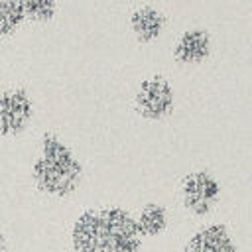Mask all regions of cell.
I'll return each mask as SVG.
<instances>
[{"instance_id": "cell-1", "label": "cell", "mask_w": 252, "mask_h": 252, "mask_svg": "<svg viewBox=\"0 0 252 252\" xmlns=\"http://www.w3.org/2000/svg\"><path fill=\"white\" fill-rule=\"evenodd\" d=\"M134 215L120 205L83 209L69 226L71 252H142Z\"/></svg>"}, {"instance_id": "cell-2", "label": "cell", "mask_w": 252, "mask_h": 252, "mask_svg": "<svg viewBox=\"0 0 252 252\" xmlns=\"http://www.w3.org/2000/svg\"><path fill=\"white\" fill-rule=\"evenodd\" d=\"M35 191L45 197H71L85 181V165L73 148L55 132H43L30 169Z\"/></svg>"}, {"instance_id": "cell-3", "label": "cell", "mask_w": 252, "mask_h": 252, "mask_svg": "<svg viewBox=\"0 0 252 252\" xmlns=\"http://www.w3.org/2000/svg\"><path fill=\"white\" fill-rule=\"evenodd\" d=\"M222 195L219 177L209 169H191L179 181V201L183 211L195 219L209 217Z\"/></svg>"}, {"instance_id": "cell-4", "label": "cell", "mask_w": 252, "mask_h": 252, "mask_svg": "<svg viewBox=\"0 0 252 252\" xmlns=\"http://www.w3.org/2000/svg\"><path fill=\"white\" fill-rule=\"evenodd\" d=\"M132 104L140 118L148 122H161L175 110V91L171 83L159 75L146 77L136 87Z\"/></svg>"}, {"instance_id": "cell-5", "label": "cell", "mask_w": 252, "mask_h": 252, "mask_svg": "<svg viewBox=\"0 0 252 252\" xmlns=\"http://www.w3.org/2000/svg\"><path fill=\"white\" fill-rule=\"evenodd\" d=\"M35 114V104L28 89L8 87L0 91V136L16 138L28 130Z\"/></svg>"}, {"instance_id": "cell-6", "label": "cell", "mask_w": 252, "mask_h": 252, "mask_svg": "<svg viewBox=\"0 0 252 252\" xmlns=\"http://www.w3.org/2000/svg\"><path fill=\"white\" fill-rule=\"evenodd\" d=\"M215 49V41L209 30L205 28H187L183 30L173 45H171V55L177 65L183 67H195L211 59Z\"/></svg>"}, {"instance_id": "cell-7", "label": "cell", "mask_w": 252, "mask_h": 252, "mask_svg": "<svg viewBox=\"0 0 252 252\" xmlns=\"http://www.w3.org/2000/svg\"><path fill=\"white\" fill-rule=\"evenodd\" d=\"M181 252H238V242L228 224L215 220L197 226L187 236Z\"/></svg>"}, {"instance_id": "cell-8", "label": "cell", "mask_w": 252, "mask_h": 252, "mask_svg": "<svg viewBox=\"0 0 252 252\" xmlns=\"http://www.w3.org/2000/svg\"><path fill=\"white\" fill-rule=\"evenodd\" d=\"M128 28L138 43H156L167 30V16L152 4H144L132 10L128 16Z\"/></svg>"}, {"instance_id": "cell-9", "label": "cell", "mask_w": 252, "mask_h": 252, "mask_svg": "<svg viewBox=\"0 0 252 252\" xmlns=\"http://www.w3.org/2000/svg\"><path fill=\"white\" fill-rule=\"evenodd\" d=\"M134 219L142 238H158L169 226V209L159 201H146L134 213Z\"/></svg>"}, {"instance_id": "cell-10", "label": "cell", "mask_w": 252, "mask_h": 252, "mask_svg": "<svg viewBox=\"0 0 252 252\" xmlns=\"http://www.w3.org/2000/svg\"><path fill=\"white\" fill-rule=\"evenodd\" d=\"M26 24V14L18 0H0V39L12 37Z\"/></svg>"}, {"instance_id": "cell-11", "label": "cell", "mask_w": 252, "mask_h": 252, "mask_svg": "<svg viewBox=\"0 0 252 252\" xmlns=\"http://www.w3.org/2000/svg\"><path fill=\"white\" fill-rule=\"evenodd\" d=\"M24 14L26 22L32 24H49L59 10V0H18Z\"/></svg>"}, {"instance_id": "cell-12", "label": "cell", "mask_w": 252, "mask_h": 252, "mask_svg": "<svg viewBox=\"0 0 252 252\" xmlns=\"http://www.w3.org/2000/svg\"><path fill=\"white\" fill-rule=\"evenodd\" d=\"M8 248V244H6V234L0 230V252H4Z\"/></svg>"}, {"instance_id": "cell-13", "label": "cell", "mask_w": 252, "mask_h": 252, "mask_svg": "<svg viewBox=\"0 0 252 252\" xmlns=\"http://www.w3.org/2000/svg\"><path fill=\"white\" fill-rule=\"evenodd\" d=\"M4 252H12V250H8V248H6V250H4Z\"/></svg>"}]
</instances>
